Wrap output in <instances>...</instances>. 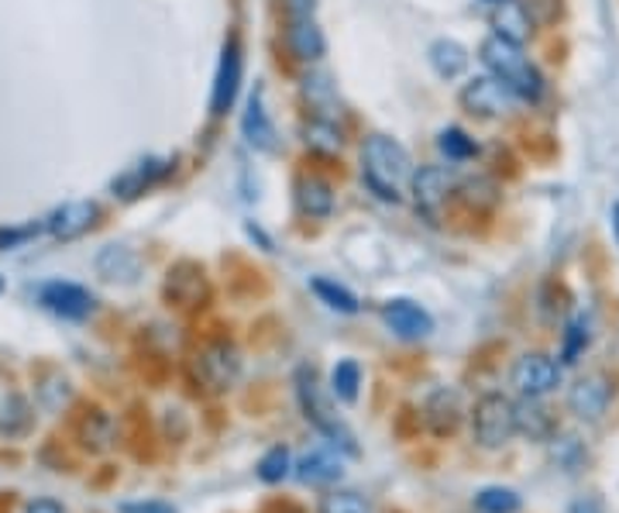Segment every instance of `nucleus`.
<instances>
[{"label":"nucleus","instance_id":"32","mask_svg":"<svg viewBox=\"0 0 619 513\" xmlns=\"http://www.w3.org/2000/svg\"><path fill=\"white\" fill-rule=\"evenodd\" d=\"M588 348V321L578 314V317H572L567 321V327H564V345H561V358L567 366L572 363H578V355Z\"/></svg>","mask_w":619,"mask_h":513},{"label":"nucleus","instance_id":"20","mask_svg":"<svg viewBox=\"0 0 619 513\" xmlns=\"http://www.w3.org/2000/svg\"><path fill=\"white\" fill-rule=\"evenodd\" d=\"M286 45H290V53L296 59H306V63H314L324 56V32L314 24V18H293L290 21V32H286Z\"/></svg>","mask_w":619,"mask_h":513},{"label":"nucleus","instance_id":"18","mask_svg":"<svg viewBox=\"0 0 619 513\" xmlns=\"http://www.w3.org/2000/svg\"><path fill=\"white\" fill-rule=\"evenodd\" d=\"M241 132L248 138L251 148L258 152H272L275 148V127H272V118L262 104V90H255L251 100H248V111L241 118Z\"/></svg>","mask_w":619,"mask_h":513},{"label":"nucleus","instance_id":"8","mask_svg":"<svg viewBox=\"0 0 619 513\" xmlns=\"http://www.w3.org/2000/svg\"><path fill=\"white\" fill-rule=\"evenodd\" d=\"M612 403V382L603 372L582 376L572 390H567V410L578 421H603Z\"/></svg>","mask_w":619,"mask_h":513},{"label":"nucleus","instance_id":"24","mask_svg":"<svg viewBox=\"0 0 619 513\" xmlns=\"http://www.w3.org/2000/svg\"><path fill=\"white\" fill-rule=\"evenodd\" d=\"M97 269H100L103 279H111V283H117V279H121V283H132V279L138 276V269H142V263H138V255L132 248L111 245V248L100 252Z\"/></svg>","mask_w":619,"mask_h":513},{"label":"nucleus","instance_id":"13","mask_svg":"<svg viewBox=\"0 0 619 513\" xmlns=\"http://www.w3.org/2000/svg\"><path fill=\"white\" fill-rule=\"evenodd\" d=\"M509 104V90L496 76H475V80L461 90V108L475 118H499Z\"/></svg>","mask_w":619,"mask_h":513},{"label":"nucleus","instance_id":"29","mask_svg":"<svg viewBox=\"0 0 619 513\" xmlns=\"http://www.w3.org/2000/svg\"><path fill=\"white\" fill-rule=\"evenodd\" d=\"M475 506L482 513H520V493L506 490V486H485L475 493Z\"/></svg>","mask_w":619,"mask_h":513},{"label":"nucleus","instance_id":"37","mask_svg":"<svg viewBox=\"0 0 619 513\" xmlns=\"http://www.w3.org/2000/svg\"><path fill=\"white\" fill-rule=\"evenodd\" d=\"M38 227H0V252L4 248H14V245H24L29 238H35Z\"/></svg>","mask_w":619,"mask_h":513},{"label":"nucleus","instance_id":"12","mask_svg":"<svg viewBox=\"0 0 619 513\" xmlns=\"http://www.w3.org/2000/svg\"><path fill=\"white\" fill-rule=\"evenodd\" d=\"M100 218V208L93 200H69L63 203L59 211H52L45 227H48V235L52 238H59V242H72V238H80L87 235V231L97 224Z\"/></svg>","mask_w":619,"mask_h":513},{"label":"nucleus","instance_id":"6","mask_svg":"<svg viewBox=\"0 0 619 513\" xmlns=\"http://www.w3.org/2000/svg\"><path fill=\"white\" fill-rule=\"evenodd\" d=\"M241 73H245V56H241V38L230 35L224 42V53H221V66L214 76V90H211V114L224 118L230 108H235L238 90H241Z\"/></svg>","mask_w":619,"mask_h":513},{"label":"nucleus","instance_id":"31","mask_svg":"<svg viewBox=\"0 0 619 513\" xmlns=\"http://www.w3.org/2000/svg\"><path fill=\"white\" fill-rule=\"evenodd\" d=\"M437 148H441L451 163H464V159H472L475 152H479L475 138L464 135L461 127H444V132L437 135Z\"/></svg>","mask_w":619,"mask_h":513},{"label":"nucleus","instance_id":"22","mask_svg":"<svg viewBox=\"0 0 619 513\" xmlns=\"http://www.w3.org/2000/svg\"><path fill=\"white\" fill-rule=\"evenodd\" d=\"M461 421V397L451 387H441L427 400V424L434 434H451Z\"/></svg>","mask_w":619,"mask_h":513},{"label":"nucleus","instance_id":"40","mask_svg":"<svg viewBox=\"0 0 619 513\" xmlns=\"http://www.w3.org/2000/svg\"><path fill=\"white\" fill-rule=\"evenodd\" d=\"M317 0H290V18H310Z\"/></svg>","mask_w":619,"mask_h":513},{"label":"nucleus","instance_id":"27","mask_svg":"<svg viewBox=\"0 0 619 513\" xmlns=\"http://www.w3.org/2000/svg\"><path fill=\"white\" fill-rule=\"evenodd\" d=\"M303 138L314 152H338L341 148V127L327 118H314V121H306Z\"/></svg>","mask_w":619,"mask_h":513},{"label":"nucleus","instance_id":"19","mask_svg":"<svg viewBox=\"0 0 619 513\" xmlns=\"http://www.w3.org/2000/svg\"><path fill=\"white\" fill-rule=\"evenodd\" d=\"M296 208L306 218H317V221L330 218V211H334V190H330L327 179H320V176H300L296 179Z\"/></svg>","mask_w":619,"mask_h":513},{"label":"nucleus","instance_id":"17","mask_svg":"<svg viewBox=\"0 0 619 513\" xmlns=\"http://www.w3.org/2000/svg\"><path fill=\"white\" fill-rule=\"evenodd\" d=\"M341 476H345L341 458L327 448H314L296 461V479L303 486H334L341 482Z\"/></svg>","mask_w":619,"mask_h":513},{"label":"nucleus","instance_id":"1","mask_svg":"<svg viewBox=\"0 0 619 513\" xmlns=\"http://www.w3.org/2000/svg\"><path fill=\"white\" fill-rule=\"evenodd\" d=\"M409 176H413L409 152L396 138H385V135L365 138V145H361V179H365V187L379 200L399 203Z\"/></svg>","mask_w":619,"mask_h":513},{"label":"nucleus","instance_id":"35","mask_svg":"<svg viewBox=\"0 0 619 513\" xmlns=\"http://www.w3.org/2000/svg\"><path fill=\"white\" fill-rule=\"evenodd\" d=\"M320 513H372L365 497H358L351 490H334L320 500Z\"/></svg>","mask_w":619,"mask_h":513},{"label":"nucleus","instance_id":"4","mask_svg":"<svg viewBox=\"0 0 619 513\" xmlns=\"http://www.w3.org/2000/svg\"><path fill=\"white\" fill-rule=\"evenodd\" d=\"M472 434L482 448H503L516 434V403L506 393H485L472 406Z\"/></svg>","mask_w":619,"mask_h":513},{"label":"nucleus","instance_id":"14","mask_svg":"<svg viewBox=\"0 0 619 513\" xmlns=\"http://www.w3.org/2000/svg\"><path fill=\"white\" fill-rule=\"evenodd\" d=\"M169 163L166 159H142V163H135V166H127L114 183H111V190H114V197H121V200H138L145 190H151L155 183H162V179L169 176Z\"/></svg>","mask_w":619,"mask_h":513},{"label":"nucleus","instance_id":"30","mask_svg":"<svg viewBox=\"0 0 619 513\" xmlns=\"http://www.w3.org/2000/svg\"><path fill=\"white\" fill-rule=\"evenodd\" d=\"M290 469H293L290 448H286V445H272V448L262 455V461H258V479L269 482V486H275V482H282V479L290 476Z\"/></svg>","mask_w":619,"mask_h":513},{"label":"nucleus","instance_id":"25","mask_svg":"<svg viewBox=\"0 0 619 513\" xmlns=\"http://www.w3.org/2000/svg\"><path fill=\"white\" fill-rule=\"evenodd\" d=\"M32 427V410L21 397H4L0 400V438H18Z\"/></svg>","mask_w":619,"mask_h":513},{"label":"nucleus","instance_id":"28","mask_svg":"<svg viewBox=\"0 0 619 513\" xmlns=\"http://www.w3.org/2000/svg\"><path fill=\"white\" fill-rule=\"evenodd\" d=\"M314 293L330 306V311H338V314H358L361 311V303H358V297L351 293V290H345V287H338L334 283V279H314Z\"/></svg>","mask_w":619,"mask_h":513},{"label":"nucleus","instance_id":"21","mask_svg":"<svg viewBox=\"0 0 619 513\" xmlns=\"http://www.w3.org/2000/svg\"><path fill=\"white\" fill-rule=\"evenodd\" d=\"M169 300L179 306H203L206 300V283H203V272L196 266H176L169 272V287H166Z\"/></svg>","mask_w":619,"mask_h":513},{"label":"nucleus","instance_id":"10","mask_svg":"<svg viewBox=\"0 0 619 513\" xmlns=\"http://www.w3.org/2000/svg\"><path fill=\"white\" fill-rule=\"evenodd\" d=\"M382 321L385 327L393 331L396 338L403 342H420L434 331V317L424 311L420 303H413L406 297H396V300H385L382 303Z\"/></svg>","mask_w":619,"mask_h":513},{"label":"nucleus","instance_id":"3","mask_svg":"<svg viewBox=\"0 0 619 513\" xmlns=\"http://www.w3.org/2000/svg\"><path fill=\"white\" fill-rule=\"evenodd\" d=\"M296 397H300V406H303V417L314 424L334 448H341L345 455H358L354 434L338 421V414H330V403H327V397L320 393L317 372L310 369V366H300V369H296Z\"/></svg>","mask_w":619,"mask_h":513},{"label":"nucleus","instance_id":"42","mask_svg":"<svg viewBox=\"0 0 619 513\" xmlns=\"http://www.w3.org/2000/svg\"><path fill=\"white\" fill-rule=\"evenodd\" d=\"M609 218H612V231H616V242H619V203L612 208V214H609Z\"/></svg>","mask_w":619,"mask_h":513},{"label":"nucleus","instance_id":"38","mask_svg":"<svg viewBox=\"0 0 619 513\" xmlns=\"http://www.w3.org/2000/svg\"><path fill=\"white\" fill-rule=\"evenodd\" d=\"M121 513H176V510L159 500H145V503H124Z\"/></svg>","mask_w":619,"mask_h":513},{"label":"nucleus","instance_id":"5","mask_svg":"<svg viewBox=\"0 0 619 513\" xmlns=\"http://www.w3.org/2000/svg\"><path fill=\"white\" fill-rule=\"evenodd\" d=\"M509 382L520 397H548L561 387V366L544 352H527L513 363Z\"/></svg>","mask_w":619,"mask_h":513},{"label":"nucleus","instance_id":"43","mask_svg":"<svg viewBox=\"0 0 619 513\" xmlns=\"http://www.w3.org/2000/svg\"><path fill=\"white\" fill-rule=\"evenodd\" d=\"M0 293H4V279H0Z\"/></svg>","mask_w":619,"mask_h":513},{"label":"nucleus","instance_id":"9","mask_svg":"<svg viewBox=\"0 0 619 513\" xmlns=\"http://www.w3.org/2000/svg\"><path fill=\"white\" fill-rule=\"evenodd\" d=\"M196 372L211 390H227V387H235V379L241 372V355L235 345L214 342L196 355Z\"/></svg>","mask_w":619,"mask_h":513},{"label":"nucleus","instance_id":"36","mask_svg":"<svg viewBox=\"0 0 619 513\" xmlns=\"http://www.w3.org/2000/svg\"><path fill=\"white\" fill-rule=\"evenodd\" d=\"M461 200L469 203V208H493L496 203V187L488 183V179H464L461 183Z\"/></svg>","mask_w":619,"mask_h":513},{"label":"nucleus","instance_id":"26","mask_svg":"<svg viewBox=\"0 0 619 513\" xmlns=\"http://www.w3.org/2000/svg\"><path fill=\"white\" fill-rule=\"evenodd\" d=\"M358 387H361V369L354 358H341L338 366L330 369V393L345 400V403H354L358 400Z\"/></svg>","mask_w":619,"mask_h":513},{"label":"nucleus","instance_id":"39","mask_svg":"<svg viewBox=\"0 0 619 513\" xmlns=\"http://www.w3.org/2000/svg\"><path fill=\"white\" fill-rule=\"evenodd\" d=\"M24 513H66V510H63V503H56V500H32Z\"/></svg>","mask_w":619,"mask_h":513},{"label":"nucleus","instance_id":"11","mask_svg":"<svg viewBox=\"0 0 619 513\" xmlns=\"http://www.w3.org/2000/svg\"><path fill=\"white\" fill-rule=\"evenodd\" d=\"M409 190H413V200H417V211L437 218L448 203V193L454 190V179L444 166H420L409 176Z\"/></svg>","mask_w":619,"mask_h":513},{"label":"nucleus","instance_id":"16","mask_svg":"<svg viewBox=\"0 0 619 513\" xmlns=\"http://www.w3.org/2000/svg\"><path fill=\"white\" fill-rule=\"evenodd\" d=\"M558 431V421L551 410L540 403V397H524L516 403V434H524L530 442H551Z\"/></svg>","mask_w":619,"mask_h":513},{"label":"nucleus","instance_id":"34","mask_svg":"<svg viewBox=\"0 0 619 513\" xmlns=\"http://www.w3.org/2000/svg\"><path fill=\"white\" fill-rule=\"evenodd\" d=\"M80 434H83V445H87V448L103 451V448L111 445V417H108V414H100V410H93V414L83 421Z\"/></svg>","mask_w":619,"mask_h":513},{"label":"nucleus","instance_id":"33","mask_svg":"<svg viewBox=\"0 0 619 513\" xmlns=\"http://www.w3.org/2000/svg\"><path fill=\"white\" fill-rule=\"evenodd\" d=\"M551 455H554V461L561 469H567V472H575L582 461H585V448H582V442L575 438V434H564V438H551Z\"/></svg>","mask_w":619,"mask_h":513},{"label":"nucleus","instance_id":"2","mask_svg":"<svg viewBox=\"0 0 619 513\" xmlns=\"http://www.w3.org/2000/svg\"><path fill=\"white\" fill-rule=\"evenodd\" d=\"M479 53H482L485 69L493 73L509 93H516L520 100H540V93H544V80H540L537 66L524 56V45L506 42L499 35H488Z\"/></svg>","mask_w":619,"mask_h":513},{"label":"nucleus","instance_id":"41","mask_svg":"<svg viewBox=\"0 0 619 513\" xmlns=\"http://www.w3.org/2000/svg\"><path fill=\"white\" fill-rule=\"evenodd\" d=\"M572 513H603V506L596 500H578L572 503Z\"/></svg>","mask_w":619,"mask_h":513},{"label":"nucleus","instance_id":"23","mask_svg":"<svg viewBox=\"0 0 619 513\" xmlns=\"http://www.w3.org/2000/svg\"><path fill=\"white\" fill-rule=\"evenodd\" d=\"M427 59L441 80H454V76H461L464 66H469V53H464V45H458L454 38H437L427 48Z\"/></svg>","mask_w":619,"mask_h":513},{"label":"nucleus","instance_id":"15","mask_svg":"<svg viewBox=\"0 0 619 513\" xmlns=\"http://www.w3.org/2000/svg\"><path fill=\"white\" fill-rule=\"evenodd\" d=\"M493 35L524 45L533 35V18L527 11L524 0H496L493 4Z\"/></svg>","mask_w":619,"mask_h":513},{"label":"nucleus","instance_id":"7","mask_svg":"<svg viewBox=\"0 0 619 513\" xmlns=\"http://www.w3.org/2000/svg\"><path fill=\"white\" fill-rule=\"evenodd\" d=\"M38 300H42L45 311H52L56 317H66V321H83L97 311V297L80 283H66V279L45 283L38 290Z\"/></svg>","mask_w":619,"mask_h":513}]
</instances>
